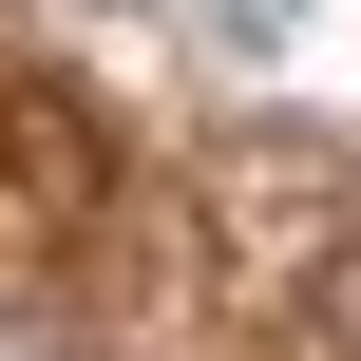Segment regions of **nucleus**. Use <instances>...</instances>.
Listing matches in <instances>:
<instances>
[{
    "mask_svg": "<svg viewBox=\"0 0 361 361\" xmlns=\"http://www.w3.org/2000/svg\"><path fill=\"white\" fill-rule=\"evenodd\" d=\"M286 19H305V0H228V38H286Z\"/></svg>",
    "mask_w": 361,
    "mask_h": 361,
    "instance_id": "1",
    "label": "nucleus"
}]
</instances>
